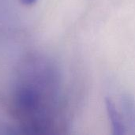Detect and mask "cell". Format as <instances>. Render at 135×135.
Listing matches in <instances>:
<instances>
[{
    "label": "cell",
    "mask_w": 135,
    "mask_h": 135,
    "mask_svg": "<svg viewBox=\"0 0 135 135\" xmlns=\"http://www.w3.org/2000/svg\"><path fill=\"white\" fill-rule=\"evenodd\" d=\"M107 108L108 112L109 117L113 126L114 134H125V126L123 123L122 118L119 112L117 111L114 103L111 100H107Z\"/></svg>",
    "instance_id": "cell-1"
},
{
    "label": "cell",
    "mask_w": 135,
    "mask_h": 135,
    "mask_svg": "<svg viewBox=\"0 0 135 135\" xmlns=\"http://www.w3.org/2000/svg\"><path fill=\"white\" fill-rule=\"evenodd\" d=\"M21 3L24 4V5H27V6H30V5H32L34 4L36 0H21Z\"/></svg>",
    "instance_id": "cell-2"
}]
</instances>
